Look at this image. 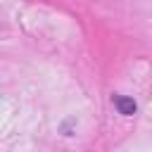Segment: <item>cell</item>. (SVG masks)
<instances>
[{"label":"cell","instance_id":"cell-1","mask_svg":"<svg viewBox=\"0 0 152 152\" xmlns=\"http://www.w3.org/2000/svg\"><path fill=\"white\" fill-rule=\"evenodd\" d=\"M114 107H116V112L124 114V116H131V114H135V109H138L135 100L128 97V95H116V97H114Z\"/></svg>","mask_w":152,"mask_h":152}]
</instances>
